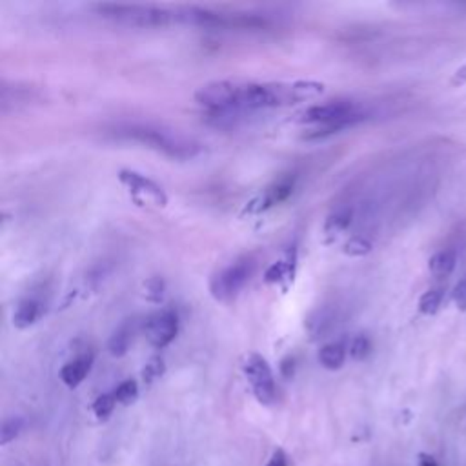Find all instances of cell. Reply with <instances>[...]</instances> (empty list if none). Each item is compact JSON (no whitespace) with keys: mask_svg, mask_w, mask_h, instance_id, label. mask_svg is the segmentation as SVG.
I'll list each match as a JSON object with an SVG mask.
<instances>
[{"mask_svg":"<svg viewBox=\"0 0 466 466\" xmlns=\"http://www.w3.org/2000/svg\"><path fill=\"white\" fill-rule=\"evenodd\" d=\"M452 84L453 86H465L466 84V64L461 66V68L457 69L456 73H453Z\"/></svg>","mask_w":466,"mask_h":466,"instance_id":"obj_26","label":"cell"},{"mask_svg":"<svg viewBox=\"0 0 466 466\" xmlns=\"http://www.w3.org/2000/svg\"><path fill=\"white\" fill-rule=\"evenodd\" d=\"M372 252V243L365 237H352L344 244V253L352 257H362Z\"/></svg>","mask_w":466,"mask_h":466,"instance_id":"obj_20","label":"cell"},{"mask_svg":"<svg viewBox=\"0 0 466 466\" xmlns=\"http://www.w3.org/2000/svg\"><path fill=\"white\" fill-rule=\"evenodd\" d=\"M41 302L35 301V299H26V301H22L13 313L15 328L26 330L31 325H35L38 317H41Z\"/></svg>","mask_w":466,"mask_h":466,"instance_id":"obj_12","label":"cell"},{"mask_svg":"<svg viewBox=\"0 0 466 466\" xmlns=\"http://www.w3.org/2000/svg\"><path fill=\"white\" fill-rule=\"evenodd\" d=\"M93 366V355L86 353V355H80L73 361H69L68 365L62 366V370H60V379L66 386L69 388H77L78 384L83 383L84 379L87 377L90 370H92Z\"/></svg>","mask_w":466,"mask_h":466,"instance_id":"obj_9","label":"cell"},{"mask_svg":"<svg viewBox=\"0 0 466 466\" xmlns=\"http://www.w3.org/2000/svg\"><path fill=\"white\" fill-rule=\"evenodd\" d=\"M281 370H283L284 377H290V375L293 374V359H292V357H288V359H284L283 366H281Z\"/></svg>","mask_w":466,"mask_h":466,"instance_id":"obj_28","label":"cell"},{"mask_svg":"<svg viewBox=\"0 0 466 466\" xmlns=\"http://www.w3.org/2000/svg\"><path fill=\"white\" fill-rule=\"evenodd\" d=\"M162 374H164V361L160 357L150 359V362L142 370V377H144V383L146 384H151L155 379H159Z\"/></svg>","mask_w":466,"mask_h":466,"instance_id":"obj_21","label":"cell"},{"mask_svg":"<svg viewBox=\"0 0 466 466\" xmlns=\"http://www.w3.org/2000/svg\"><path fill=\"white\" fill-rule=\"evenodd\" d=\"M456 264H457L456 250H443V252H437L435 255L430 257L428 270L434 277L443 279V277H448V275L456 270Z\"/></svg>","mask_w":466,"mask_h":466,"instance_id":"obj_13","label":"cell"},{"mask_svg":"<svg viewBox=\"0 0 466 466\" xmlns=\"http://www.w3.org/2000/svg\"><path fill=\"white\" fill-rule=\"evenodd\" d=\"M148 343L157 350L168 346L178 332V319L174 311H159L155 316L148 317L144 325Z\"/></svg>","mask_w":466,"mask_h":466,"instance_id":"obj_7","label":"cell"},{"mask_svg":"<svg viewBox=\"0 0 466 466\" xmlns=\"http://www.w3.org/2000/svg\"><path fill=\"white\" fill-rule=\"evenodd\" d=\"M119 181L128 188V192L137 202H150L155 206H166L168 197H166L164 190L157 183H153L151 178L144 177V175L137 174V171H129V169H122L119 174Z\"/></svg>","mask_w":466,"mask_h":466,"instance_id":"obj_6","label":"cell"},{"mask_svg":"<svg viewBox=\"0 0 466 466\" xmlns=\"http://www.w3.org/2000/svg\"><path fill=\"white\" fill-rule=\"evenodd\" d=\"M370 339L365 337V335H359V337H355L352 343H350V355H352L355 361H362V359L370 353Z\"/></svg>","mask_w":466,"mask_h":466,"instance_id":"obj_22","label":"cell"},{"mask_svg":"<svg viewBox=\"0 0 466 466\" xmlns=\"http://www.w3.org/2000/svg\"><path fill=\"white\" fill-rule=\"evenodd\" d=\"M24 428V419L20 417H11L2 425V430H0V443L8 444L11 443L17 435L22 432Z\"/></svg>","mask_w":466,"mask_h":466,"instance_id":"obj_19","label":"cell"},{"mask_svg":"<svg viewBox=\"0 0 466 466\" xmlns=\"http://www.w3.org/2000/svg\"><path fill=\"white\" fill-rule=\"evenodd\" d=\"M293 188H295V181L293 178H281L277 183H274L271 186H268L261 195H257L250 204L246 206V213L259 215L264 213V211L271 210L277 204L284 202L293 193Z\"/></svg>","mask_w":466,"mask_h":466,"instance_id":"obj_8","label":"cell"},{"mask_svg":"<svg viewBox=\"0 0 466 466\" xmlns=\"http://www.w3.org/2000/svg\"><path fill=\"white\" fill-rule=\"evenodd\" d=\"M335 323H337V311L334 308L325 306L316 310L308 317L306 328L313 339H323L328 337L330 332L335 328Z\"/></svg>","mask_w":466,"mask_h":466,"instance_id":"obj_10","label":"cell"},{"mask_svg":"<svg viewBox=\"0 0 466 466\" xmlns=\"http://www.w3.org/2000/svg\"><path fill=\"white\" fill-rule=\"evenodd\" d=\"M133 334H135V323L133 320H126L124 325L115 330V334L111 335L110 343H108V350L113 357H122L124 353L129 350V344L133 341Z\"/></svg>","mask_w":466,"mask_h":466,"instance_id":"obj_11","label":"cell"},{"mask_svg":"<svg viewBox=\"0 0 466 466\" xmlns=\"http://www.w3.org/2000/svg\"><path fill=\"white\" fill-rule=\"evenodd\" d=\"M290 268L286 262H275V264H271L268 270H266L264 274V279L266 283H281V281L288 275Z\"/></svg>","mask_w":466,"mask_h":466,"instance_id":"obj_23","label":"cell"},{"mask_svg":"<svg viewBox=\"0 0 466 466\" xmlns=\"http://www.w3.org/2000/svg\"><path fill=\"white\" fill-rule=\"evenodd\" d=\"M244 375L252 384V390L255 393L257 401L262 404H271L277 397V388H275L274 374H271L270 365L266 362L264 357L252 353L244 362Z\"/></svg>","mask_w":466,"mask_h":466,"instance_id":"obj_5","label":"cell"},{"mask_svg":"<svg viewBox=\"0 0 466 466\" xmlns=\"http://www.w3.org/2000/svg\"><path fill=\"white\" fill-rule=\"evenodd\" d=\"M441 302H443V290H428V292L421 295L419 311L423 316H434V313H437L439 308H441Z\"/></svg>","mask_w":466,"mask_h":466,"instance_id":"obj_16","label":"cell"},{"mask_svg":"<svg viewBox=\"0 0 466 466\" xmlns=\"http://www.w3.org/2000/svg\"><path fill=\"white\" fill-rule=\"evenodd\" d=\"M346 359V348L341 343H330L320 348L319 362L326 370H339Z\"/></svg>","mask_w":466,"mask_h":466,"instance_id":"obj_14","label":"cell"},{"mask_svg":"<svg viewBox=\"0 0 466 466\" xmlns=\"http://www.w3.org/2000/svg\"><path fill=\"white\" fill-rule=\"evenodd\" d=\"M353 220V211L350 208H341V210L334 211L326 219L325 224V233L328 235H337V233H343L344 230L350 228V224Z\"/></svg>","mask_w":466,"mask_h":466,"instance_id":"obj_15","label":"cell"},{"mask_svg":"<svg viewBox=\"0 0 466 466\" xmlns=\"http://www.w3.org/2000/svg\"><path fill=\"white\" fill-rule=\"evenodd\" d=\"M266 466H288V457H286L284 450L277 448V450L274 452V456L270 457V461H268V465H266Z\"/></svg>","mask_w":466,"mask_h":466,"instance_id":"obj_25","label":"cell"},{"mask_svg":"<svg viewBox=\"0 0 466 466\" xmlns=\"http://www.w3.org/2000/svg\"><path fill=\"white\" fill-rule=\"evenodd\" d=\"M115 139L128 142H137L150 150L162 153L175 160H188L199 155V144L190 139H186L181 133H175L171 129L160 128L155 124L144 122H122L117 124L110 129Z\"/></svg>","mask_w":466,"mask_h":466,"instance_id":"obj_1","label":"cell"},{"mask_svg":"<svg viewBox=\"0 0 466 466\" xmlns=\"http://www.w3.org/2000/svg\"><path fill=\"white\" fill-rule=\"evenodd\" d=\"M366 113L353 101H332L326 104H316L301 113V122L326 126V124L343 122V120H355L362 122Z\"/></svg>","mask_w":466,"mask_h":466,"instance_id":"obj_4","label":"cell"},{"mask_svg":"<svg viewBox=\"0 0 466 466\" xmlns=\"http://www.w3.org/2000/svg\"><path fill=\"white\" fill-rule=\"evenodd\" d=\"M453 302H456L459 310H466V279H463L453 290Z\"/></svg>","mask_w":466,"mask_h":466,"instance_id":"obj_24","label":"cell"},{"mask_svg":"<svg viewBox=\"0 0 466 466\" xmlns=\"http://www.w3.org/2000/svg\"><path fill=\"white\" fill-rule=\"evenodd\" d=\"M97 15L102 19L111 20L128 28H168L177 22V11L160 8L151 4H115V2H102L95 6Z\"/></svg>","mask_w":466,"mask_h":466,"instance_id":"obj_2","label":"cell"},{"mask_svg":"<svg viewBox=\"0 0 466 466\" xmlns=\"http://www.w3.org/2000/svg\"><path fill=\"white\" fill-rule=\"evenodd\" d=\"M115 404H117V399H115L113 392L102 393V395H99V397L95 399V402H93V414H95L99 421H106L113 414Z\"/></svg>","mask_w":466,"mask_h":466,"instance_id":"obj_18","label":"cell"},{"mask_svg":"<svg viewBox=\"0 0 466 466\" xmlns=\"http://www.w3.org/2000/svg\"><path fill=\"white\" fill-rule=\"evenodd\" d=\"M419 466H439L434 457L428 453H419Z\"/></svg>","mask_w":466,"mask_h":466,"instance_id":"obj_27","label":"cell"},{"mask_svg":"<svg viewBox=\"0 0 466 466\" xmlns=\"http://www.w3.org/2000/svg\"><path fill=\"white\" fill-rule=\"evenodd\" d=\"M253 270H255V264L252 259H241L217 271L210 281V292L215 301L232 302L246 286L253 275Z\"/></svg>","mask_w":466,"mask_h":466,"instance_id":"obj_3","label":"cell"},{"mask_svg":"<svg viewBox=\"0 0 466 466\" xmlns=\"http://www.w3.org/2000/svg\"><path fill=\"white\" fill-rule=\"evenodd\" d=\"M113 395H115V399H117V402H119V404L128 407V404H132V402L137 401L139 384L135 383L133 379L124 381V383H120L119 386L113 390Z\"/></svg>","mask_w":466,"mask_h":466,"instance_id":"obj_17","label":"cell"}]
</instances>
